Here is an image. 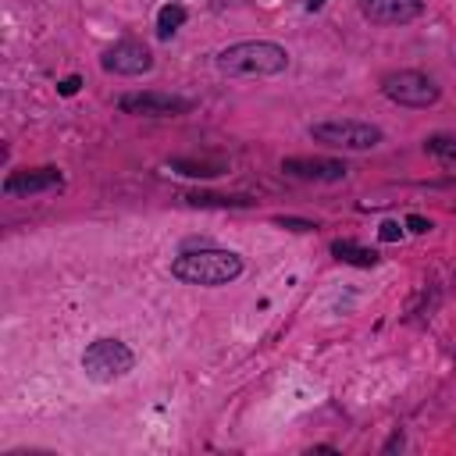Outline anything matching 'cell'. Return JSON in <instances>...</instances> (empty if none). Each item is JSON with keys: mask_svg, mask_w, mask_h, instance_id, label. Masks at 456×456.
<instances>
[{"mask_svg": "<svg viewBox=\"0 0 456 456\" xmlns=\"http://www.w3.org/2000/svg\"><path fill=\"white\" fill-rule=\"evenodd\" d=\"M217 71L232 78H256V75H278L289 68V53L278 43L267 39H246L217 53Z\"/></svg>", "mask_w": 456, "mask_h": 456, "instance_id": "6da1fadb", "label": "cell"}, {"mask_svg": "<svg viewBox=\"0 0 456 456\" xmlns=\"http://www.w3.org/2000/svg\"><path fill=\"white\" fill-rule=\"evenodd\" d=\"M171 274L185 285H228L242 274V256L232 249H185L175 256Z\"/></svg>", "mask_w": 456, "mask_h": 456, "instance_id": "7a4b0ae2", "label": "cell"}, {"mask_svg": "<svg viewBox=\"0 0 456 456\" xmlns=\"http://www.w3.org/2000/svg\"><path fill=\"white\" fill-rule=\"evenodd\" d=\"M310 135L324 146L335 150H370L381 142V128L370 121H349V118H328V121H314Z\"/></svg>", "mask_w": 456, "mask_h": 456, "instance_id": "3957f363", "label": "cell"}, {"mask_svg": "<svg viewBox=\"0 0 456 456\" xmlns=\"http://www.w3.org/2000/svg\"><path fill=\"white\" fill-rule=\"evenodd\" d=\"M132 367H135V356H132V349H128L125 342H118V338H96V342H89L86 353H82V370H86V378H93V381L125 378Z\"/></svg>", "mask_w": 456, "mask_h": 456, "instance_id": "277c9868", "label": "cell"}, {"mask_svg": "<svg viewBox=\"0 0 456 456\" xmlns=\"http://www.w3.org/2000/svg\"><path fill=\"white\" fill-rule=\"evenodd\" d=\"M381 93L399 107H431L438 100V86L424 71H392L381 78Z\"/></svg>", "mask_w": 456, "mask_h": 456, "instance_id": "5b68a950", "label": "cell"}, {"mask_svg": "<svg viewBox=\"0 0 456 456\" xmlns=\"http://www.w3.org/2000/svg\"><path fill=\"white\" fill-rule=\"evenodd\" d=\"M100 64H103V71H110V75H142V71L153 68V53H150V46L139 43V39H121V43H114V46L103 53Z\"/></svg>", "mask_w": 456, "mask_h": 456, "instance_id": "8992f818", "label": "cell"}, {"mask_svg": "<svg viewBox=\"0 0 456 456\" xmlns=\"http://www.w3.org/2000/svg\"><path fill=\"white\" fill-rule=\"evenodd\" d=\"M118 107L125 114H146V118H175V114H185L192 110V100L185 96H167V93H132V96H121Z\"/></svg>", "mask_w": 456, "mask_h": 456, "instance_id": "52a82bcc", "label": "cell"}, {"mask_svg": "<svg viewBox=\"0 0 456 456\" xmlns=\"http://www.w3.org/2000/svg\"><path fill=\"white\" fill-rule=\"evenodd\" d=\"M424 11V0H360V14L374 25H406Z\"/></svg>", "mask_w": 456, "mask_h": 456, "instance_id": "ba28073f", "label": "cell"}, {"mask_svg": "<svg viewBox=\"0 0 456 456\" xmlns=\"http://www.w3.org/2000/svg\"><path fill=\"white\" fill-rule=\"evenodd\" d=\"M281 171L303 182H342L349 167L342 160H324V157H289L281 160Z\"/></svg>", "mask_w": 456, "mask_h": 456, "instance_id": "9c48e42d", "label": "cell"}, {"mask_svg": "<svg viewBox=\"0 0 456 456\" xmlns=\"http://www.w3.org/2000/svg\"><path fill=\"white\" fill-rule=\"evenodd\" d=\"M61 171L57 167H32V171H11L4 178L7 196H36V192H53L61 189Z\"/></svg>", "mask_w": 456, "mask_h": 456, "instance_id": "30bf717a", "label": "cell"}, {"mask_svg": "<svg viewBox=\"0 0 456 456\" xmlns=\"http://www.w3.org/2000/svg\"><path fill=\"white\" fill-rule=\"evenodd\" d=\"M331 253L338 260H346V264H356V267H374L378 264V253L367 249V246H360V242H353V239H335L331 242Z\"/></svg>", "mask_w": 456, "mask_h": 456, "instance_id": "8fae6325", "label": "cell"}, {"mask_svg": "<svg viewBox=\"0 0 456 456\" xmlns=\"http://www.w3.org/2000/svg\"><path fill=\"white\" fill-rule=\"evenodd\" d=\"M185 18H189V11H185L182 4H175V0L164 4V7L157 11V36H160V39H171V36L185 25Z\"/></svg>", "mask_w": 456, "mask_h": 456, "instance_id": "7c38bea8", "label": "cell"}, {"mask_svg": "<svg viewBox=\"0 0 456 456\" xmlns=\"http://www.w3.org/2000/svg\"><path fill=\"white\" fill-rule=\"evenodd\" d=\"M171 167L178 175H189V178H210V175H221L224 171V160H171Z\"/></svg>", "mask_w": 456, "mask_h": 456, "instance_id": "4fadbf2b", "label": "cell"}, {"mask_svg": "<svg viewBox=\"0 0 456 456\" xmlns=\"http://www.w3.org/2000/svg\"><path fill=\"white\" fill-rule=\"evenodd\" d=\"M185 200L192 207H249V200H242V196H214V192H192Z\"/></svg>", "mask_w": 456, "mask_h": 456, "instance_id": "5bb4252c", "label": "cell"}, {"mask_svg": "<svg viewBox=\"0 0 456 456\" xmlns=\"http://www.w3.org/2000/svg\"><path fill=\"white\" fill-rule=\"evenodd\" d=\"M428 150H431L435 157H442V160H456V139L435 135V139H428Z\"/></svg>", "mask_w": 456, "mask_h": 456, "instance_id": "9a60e30c", "label": "cell"}, {"mask_svg": "<svg viewBox=\"0 0 456 456\" xmlns=\"http://www.w3.org/2000/svg\"><path fill=\"white\" fill-rule=\"evenodd\" d=\"M378 235H381L385 242H395V239L403 235V228H399V221H385V224L378 228Z\"/></svg>", "mask_w": 456, "mask_h": 456, "instance_id": "2e32d148", "label": "cell"}, {"mask_svg": "<svg viewBox=\"0 0 456 456\" xmlns=\"http://www.w3.org/2000/svg\"><path fill=\"white\" fill-rule=\"evenodd\" d=\"M78 86H82V78H78V75H68L64 82H57L61 96H75V93H78Z\"/></svg>", "mask_w": 456, "mask_h": 456, "instance_id": "e0dca14e", "label": "cell"}, {"mask_svg": "<svg viewBox=\"0 0 456 456\" xmlns=\"http://www.w3.org/2000/svg\"><path fill=\"white\" fill-rule=\"evenodd\" d=\"M406 228H410V232H417V235H424V232L431 228V221H424L420 214H410V217H406Z\"/></svg>", "mask_w": 456, "mask_h": 456, "instance_id": "ac0fdd59", "label": "cell"}, {"mask_svg": "<svg viewBox=\"0 0 456 456\" xmlns=\"http://www.w3.org/2000/svg\"><path fill=\"white\" fill-rule=\"evenodd\" d=\"M278 224L296 228V232H310V228H314V221H296V217H278Z\"/></svg>", "mask_w": 456, "mask_h": 456, "instance_id": "d6986e66", "label": "cell"}, {"mask_svg": "<svg viewBox=\"0 0 456 456\" xmlns=\"http://www.w3.org/2000/svg\"><path fill=\"white\" fill-rule=\"evenodd\" d=\"M324 7V0H306V11H321Z\"/></svg>", "mask_w": 456, "mask_h": 456, "instance_id": "ffe728a7", "label": "cell"}]
</instances>
